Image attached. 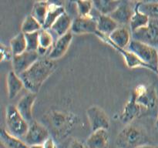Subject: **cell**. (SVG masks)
I'll use <instances>...</instances> for the list:
<instances>
[{
	"instance_id": "6da1fadb",
	"label": "cell",
	"mask_w": 158,
	"mask_h": 148,
	"mask_svg": "<svg viewBox=\"0 0 158 148\" xmlns=\"http://www.w3.org/2000/svg\"><path fill=\"white\" fill-rule=\"evenodd\" d=\"M56 69L54 61L47 57H40L32 66L25 71L19 76L24 83V86L29 92L37 94L42 85L53 73Z\"/></svg>"
},
{
	"instance_id": "7a4b0ae2",
	"label": "cell",
	"mask_w": 158,
	"mask_h": 148,
	"mask_svg": "<svg viewBox=\"0 0 158 148\" xmlns=\"http://www.w3.org/2000/svg\"><path fill=\"white\" fill-rule=\"evenodd\" d=\"M141 61L150 66L151 70L158 73V49L150 45L133 39L127 48Z\"/></svg>"
},
{
	"instance_id": "3957f363",
	"label": "cell",
	"mask_w": 158,
	"mask_h": 148,
	"mask_svg": "<svg viewBox=\"0 0 158 148\" xmlns=\"http://www.w3.org/2000/svg\"><path fill=\"white\" fill-rule=\"evenodd\" d=\"M6 122L9 132L15 137H24L29 127V123L20 114L16 106L9 105L6 109Z\"/></svg>"
},
{
	"instance_id": "277c9868",
	"label": "cell",
	"mask_w": 158,
	"mask_h": 148,
	"mask_svg": "<svg viewBox=\"0 0 158 148\" xmlns=\"http://www.w3.org/2000/svg\"><path fill=\"white\" fill-rule=\"evenodd\" d=\"M143 140V134L140 129L133 125H127L120 133L116 140L119 148H136Z\"/></svg>"
},
{
	"instance_id": "5b68a950",
	"label": "cell",
	"mask_w": 158,
	"mask_h": 148,
	"mask_svg": "<svg viewBox=\"0 0 158 148\" xmlns=\"http://www.w3.org/2000/svg\"><path fill=\"white\" fill-rule=\"evenodd\" d=\"M132 39L158 49V19L150 18L148 26L132 32Z\"/></svg>"
},
{
	"instance_id": "8992f818",
	"label": "cell",
	"mask_w": 158,
	"mask_h": 148,
	"mask_svg": "<svg viewBox=\"0 0 158 148\" xmlns=\"http://www.w3.org/2000/svg\"><path fill=\"white\" fill-rule=\"evenodd\" d=\"M132 95L135 98L136 102L146 110L154 109L157 105V96L154 88L140 85L136 88Z\"/></svg>"
},
{
	"instance_id": "52a82bcc",
	"label": "cell",
	"mask_w": 158,
	"mask_h": 148,
	"mask_svg": "<svg viewBox=\"0 0 158 148\" xmlns=\"http://www.w3.org/2000/svg\"><path fill=\"white\" fill-rule=\"evenodd\" d=\"M98 38H100V39L103 40L104 43H107L108 45H110V46H112L114 49H116L117 51H118L120 54L123 56L125 60V63H126L127 66H128L131 69H134V68L138 67V66H141L143 68H146L151 70V68L149 66L146 64V63H143V61L140 60L137 56L134 53H133L132 52H131L130 50H128L127 49H123V48H120L119 46H117V45L114 44L110 39L109 36L106 35H103V34L100 33L98 31L97 32V33L95 34Z\"/></svg>"
},
{
	"instance_id": "ba28073f",
	"label": "cell",
	"mask_w": 158,
	"mask_h": 148,
	"mask_svg": "<svg viewBox=\"0 0 158 148\" xmlns=\"http://www.w3.org/2000/svg\"><path fill=\"white\" fill-rule=\"evenodd\" d=\"M86 116L93 131L99 130H108L110 119L103 109L97 106H92L86 110Z\"/></svg>"
},
{
	"instance_id": "9c48e42d",
	"label": "cell",
	"mask_w": 158,
	"mask_h": 148,
	"mask_svg": "<svg viewBox=\"0 0 158 148\" xmlns=\"http://www.w3.org/2000/svg\"><path fill=\"white\" fill-rule=\"evenodd\" d=\"M40 56L37 51H25L19 55L14 56L12 60L13 71L19 76L32 66L39 59Z\"/></svg>"
},
{
	"instance_id": "30bf717a",
	"label": "cell",
	"mask_w": 158,
	"mask_h": 148,
	"mask_svg": "<svg viewBox=\"0 0 158 148\" xmlns=\"http://www.w3.org/2000/svg\"><path fill=\"white\" fill-rule=\"evenodd\" d=\"M49 138V134L45 126L36 121L29 124V130L24 137V141L29 146L43 144Z\"/></svg>"
},
{
	"instance_id": "8fae6325",
	"label": "cell",
	"mask_w": 158,
	"mask_h": 148,
	"mask_svg": "<svg viewBox=\"0 0 158 148\" xmlns=\"http://www.w3.org/2000/svg\"><path fill=\"white\" fill-rule=\"evenodd\" d=\"M71 32L74 34H96L97 32V20L94 16H78L73 21Z\"/></svg>"
},
{
	"instance_id": "7c38bea8",
	"label": "cell",
	"mask_w": 158,
	"mask_h": 148,
	"mask_svg": "<svg viewBox=\"0 0 158 148\" xmlns=\"http://www.w3.org/2000/svg\"><path fill=\"white\" fill-rule=\"evenodd\" d=\"M72 40L73 33L71 31L65 35L59 37L56 41L54 43L50 52L48 54L47 58L54 61V60H56L63 56L65 53L67 52L68 49L72 43Z\"/></svg>"
},
{
	"instance_id": "4fadbf2b",
	"label": "cell",
	"mask_w": 158,
	"mask_h": 148,
	"mask_svg": "<svg viewBox=\"0 0 158 148\" xmlns=\"http://www.w3.org/2000/svg\"><path fill=\"white\" fill-rule=\"evenodd\" d=\"M136 2L128 1H121L120 6L117 8L115 11L110 16L114 18L116 22L120 25H126L127 23L130 24L131 17L134 11Z\"/></svg>"
},
{
	"instance_id": "5bb4252c",
	"label": "cell",
	"mask_w": 158,
	"mask_h": 148,
	"mask_svg": "<svg viewBox=\"0 0 158 148\" xmlns=\"http://www.w3.org/2000/svg\"><path fill=\"white\" fill-rule=\"evenodd\" d=\"M36 100V94L29 92L23 96L17 103V109L28 123L32 122V107Z\"/></svg>"
},
{
	"instance_id": "9a60e30c",
	"label": "cell",
	"mask_w": 158,
	"mask_h": 148,
	"mask_svg": "<svg viewBox=\"0 0 158 148\" xmlns=\"http://www.w3.org/2000/svg\"><path fill=\"white\" fill-rule=\"evenodd\" d=\"M144 110H146V109L143 106H140V104H138L136 102L134 96L131 95V99L123 107V112L120 115V120L123 123H131L132 120H134L138 116H140L142 113V112Z\"/></svg>"
},
{
	"instance_id": "2e32d148",
	"label": "cell",
	"mask_w": 158,
	"mask_h": 148,
	"mask_svg": "<svg viewBox=\"0 0 158 148\" xmlns=\"http://www.w3.org/2000/svg\"><path fill=\"white\" fill-rule=\"evenodd\" d=\"M108 36L117 46L127 49L132 40V32H130L129 29L125 26H120Z\"/></svg>"
},
{
	"instance_id": "e0dca14e",
	"label": "cell",
	"mask_w": 158,
	"mask_h": 148,
	"mask_svg": "<svg viewBox=\"0 0 158 148\" xmlns=\"http://www.w3.org/2000/svg\"><path fill=\"white\" fill-rule=\"evenodd\" d=\"M109 143V134L106 130L93 131L86 140V146L89 148H106Z\"/></svg>"
},
{
	"instance_id": "ac0fdd59",
	"label": "cell",
	"mask_w": 158,
	"mask_h": 148,
	"mask_svg": "<svg viewBox=\"0 0 158 148\" xmlns=\"http://www.w3.org/2000/svg\"><path fill=\"white\" fill-rule=\"evenodd\" d=\"M73 18H71L70 15L65 12L60 17H59L58 19L53 23L52 27L49 30L53 32L56 35L59 37L65 35L67 32H70L73 25Z\"/></svg>"
},
{
	"instance_id": "d6986e66",
	"label": "cell",
	"mask_w": 158,
	"mask_h": 148,
	"mask_svg": "<svg viewBox=\"0 0 158 148\" xmlns=\"http://www.w3.org/2000/svg\"><path fill=\"white\" fill-rule=\"evenodd\" d=\"M7 89L9 99H14L24 86L23 80L13 70L10 71L7 76Z\"/></svg>"
},
{
	"instance_id": "ffe728a7",
	"label": "cell",
	"mask_w": 158,
	"mask_h": 148,
	"mask_svg": "<svg viewBox=\"0 0 158 148\" xmlns=\"http://www.w3.org/2000/svg\"><path fill=\"white\" fill-rule=\"evenodd\" d=\"M97 31L106 35H110L114 31L120 27L118 23L110 15L99 14L97 18Z\"/></svg>"
},
{
	"instance_id": "44dd1931",
	"label": "cell",
	"mask_w": 158,
	"mask_h": 148,
	"mask_svg": "<svg viewBox=\"0 0 158 148\" xmlns=\"http://www.w3.org/2000/svg\"><path fill=\"white\" fill-rule=\"evenodd\" d=\"M0 140L6 148H30L26 142L4 129H2L0 132Z\"/></svg>"
},
{
	"instance_id": "7402d4cb",
	"label": "cell",
	"mask_w": 158,
	"mask_h": 148,
	"mask_svg": "<svg viewBox=\"0 0 158 148\" xmlns=\"http://www.w3.org/2000/svg\"><path fill=\"white\" fill-rule=\"evenodd\" d=\"M64 7L61 5H58L56 3H49V10L46 15V20L43 24V28L45 29H49L53 23L61 16L63 13H65Z\"/></svg>"
},
{
	"instance_id": "603a6c76",
	"label": "cell",
	"mask_w": 158,
	"mask_h": 148,
	"mask_svg": "<svg viewBox=\"0 0 158 148\" xmlns=\"http://www.w3.org/2000/svg\"><path fill=\"white\" fill-rule=\"evenodd\" d=\"M149 22L150 18L139 11L137 6V2H136L134 13L130 22V28H131V32H134L141 28L147 26Z\"/></svg>"
},
{
	"instance_id": "cb8c5ba5",
	"label": "cell",
	"mask_w": 158,
	"mask_h": 148,
	"mask_svg": "<svg viewBox=\"0 0 158 148\" xmlns=\"http://www.w3.org/2000/svg\"><path fill=\"white\" fill-rule=\"evenodd\" d=\"M39 42H40V47L38 52L39 55L43 56L47 52L49 47L53 46V37L52 32H49V29H42L39 32Z\"/></svg>"
},
{
	"instance_id": "d4e9b609",
	"label": "cell",
	"mask_w": 158,
	"mask_h": 148,
	"mask_svg": "<svg viewBox=\"0 0 158 148\" xmlns=\"http://www.w3.org/2000/svg\"><path fill=\"white\" fill-rule=\"evenodd\" d=\"M94 7L101 15H110L120 6L121 1H94Z\"/></svg>"
},
{
	"instance_id": "484cf974",
	"label": "cell",
	"mask_w": 158,
	"mask_h": 148,
	"mask_svg": "<svg viewBox=\"0 0 158 148\" xmlns=\"http://www.w3.org/2000/svg\"><path fill=\"white\" fill-rule=\"evenodd\" d=\"M49 3L50 2L47 1H38L34 3L33 7H32L31 14L41 23L43 26L46 20L48 10H49Z\"/></svg>"
},
{
	"instance_id": "4316f807",
	"label": "cell",
	"mask_w": 158,
	"mask_h": 148,
	"mask_svg": "<svg viewBox=\"0 0 158 148\" xmlns=\"http://www.w3.org/2000/svg\"><path fill=\"white\" fill-rule=\"evenodd\" d=\"M139 11L150 18L158 19V2H137Z\"/></svg>"
},
{
	"instance_id": "83f0119b",
	"label": "cell",
	"mask_w": 158,
	"mask_h": 148,
	"mask_svg": "<svg viewBox=\"0 0 158 148\" xmlns=\"http://www.w3.org/2000/svg\"><path fill=\"white\" fill-rule=\"evenodd\" d=\"M10 48L14 56L19 55L27 50L26 36L23 32L17 34L10 40Z\"/></svg>"
},
{
	"instance_id": "f1b7e54d",
	"label": "cell",
	"mask_w": 158,
	"mask_h": 148,
	"mask_svg": "<svg viewBox=\"0 0 158 148\" xmlns=\"http://www.w3.org/2000/svg\"><path fill=\"white\" fill-rule=\"evenodd\" d=\"M43 29V26L41 23L35 18V17L29 14L23 20V24L21 26V32L23 33H31V32H39Z\"/></svg>"
},
{
	"instance_id": "f546056e",
	"label": "cell",
	"mask_w": 158,
	"mask_h": 148,
	"mask_svg": "<svg viewBox=\"0 0 158 148\" xmlns=\"http://www.w3.org/2000/svg\"><path fill=\"white\" fill-rule=\"evenodd\" d=\"M77 12L79 16H90L94 9V2L91 1H77L76 2Z\"/></svg>"
},
{
	"instance_id": "4dcf8cb0",
	"label": "cell",
	"mask_w": 158,
	"mask_h": 148,
	"mask_svg": "<svg viewBox=\"0 0 158 148\" xmlns=\"http://www.w3.org/2000/svg\"><path fill=\"white\" fill-rule=\"evenodd\" d=\"M39 32H31V33L25 34L26 43H27V50L37 51L40 47L39 42Z\"/></svg>"
},
{
	"instance_id": "1f68e13d",
	"label": "cell",
	"mask_w": 158,
	"mask_h": 148,
	"mask_svg": "<svg viewBox=\"0 0 158 148\" xmlns=\"http://www.w3.org/2000/svg\"><path fill=\"white\" fill-rule=\"evenodd\" d=\"M1 61L3 62L4 60H12L14 55L11 49L10 46H5L3 43L1 44Z\"/></svg>"
},
{
	"instance_id": "d6a6232c",
	"label": "cell",
	"mask_w": 158,
	"mask_h": 148,
	"mask_svg": "<svg viewBox=\"0 0 158 148\" xmlns=\"http://www.w3.org/2000/svg\"><path fill=\"white\" fill-rule=\"evenodd\" d=\"M43 145V148H56L55 143H54V140L51 137L46 140Z\"/></svg>"
},
{
	"instance_id": "836d02e7",
	"label": "cell",
	"mask_w": 158,
	"mask_h": 148,
	"mask_svg": "<svg viewBox=\"0 0 158 148\" xmlns=\"http://www.w3.org/2000/svg\"><path fill=\"white\" fill-rule=\"evenodd\" d=\"M68 148H85L83 143L78 140H73L70 144L69 145Z\"/></svg>"
},
{
	"instance_id": "e575fe53",
	"label": "cell",
	"mask_w": 158,
	"mask_h": 148,
	"mask_svg": "<svg viewBox=\"0 0 158 148\" xmlns=\"http://www.w3.org/2000/svg\"><path fill=\"white\" fill-rule=\"evenodd\" d=\"M136 148H154V146H151V145H148V144H141L140 146H137Z\"/></svg>"
},
{
	"instance_id": "d590c367",
	"label": "cell",
	"mask_w": 158,
	"mask_h": 148,
	"mask_svg": "<svg viewBox=\"0 0 158 148\" xmlns=\"http://www.w3.org/2000/svg\"><path fill=\"white\" fill-rule=\"evenodd\" d=\"M30 148H43V144L33 145V146H30Z\"/></svg>"
},
{
	"instance_id": "8d00e7d4",
	"label": "cell",
	"mask_w": 158,
	"mask_h": 148,
	"mask_svg": "<svg viewBox=\"0 0 158 148\" xmlns=\"http://www.w3.org/2000/svg\"><path fill=\"white\" fill-rule=\"evenodd\" d=\"M155 126H156V127H157V129H158V117H157V120H156V122H155Z\"/></svg>"
},
{
	"instance_id": "74e56055",
	"label": "cell",
	"mask_w": 158,
	"mask_h": 148,
	"mask_svg": "<svg viewBox=\"0 0 158 148\" xmlns=\"http://www.w3.org/2000/svg\"><path fill=\"white\" fill-rule=\"evenodd\" d=\"M154 148H158V146H155V147H154Z\"/></svg>"
}]
</instances>
